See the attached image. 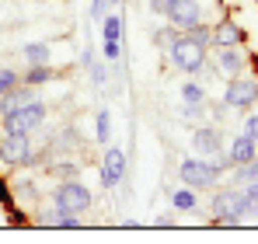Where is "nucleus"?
Instances as JSON below:
<instances>
[{"label":"nucleus","instance_id":"nucleus-1","mask_svg":"<svg viewBox=\"0 0 258 244\" xmlns=\"http://www.w3.org/2000/svg\"><path fill=\"white\" fill-rule=\"evenodd\" d=\"M234 164L227 154H216V157H188V161L178 164V178H181V185H188V189H210L216 185V178L223 174V171H230Z\"/></svg>","mask_w":258,"mask_h":244},{"label":"nucleus","instance_id":"nucleus-2","mask_svg":"<svg viewBox=\"0 0 258 244\" xmlns=\"http://www.w3.org/2000/svg\"><path fill=\"white\" fill-rule=\"evenodd\" d=\"M168 59H171L181 74H199L206 67V45L196 42L188 32H178V39L168 45Z\"/></svg>","mask_w":258,"mask_h":244},{"label":"nucleus","instance_id":"nucleus-3","mask_svg":"<svg viewBox=\"0 0 258 244\" xmlns=\"http://www.w3.org/2000/svg\"><path fill=\"white\" fill-rule=\"evenodd\" d=\"M210 209H213L216 223H237V220H244L251 213V206L244 199V189H223V192H216Z\"/></svg>","mask_w":258,"mask_h":244},{"label":"nucleus","instance_id":"nucleus-4","mask_svg":"<svg viewBox=\"0 0 258 244\" xmlns=\"http://www.w3.org/2000/svg\"><path fill=\"white\" fill-rule=\"evenodd\" d=\"M42 122H45V105L35 98V101H28L25 108H18V112H11V115H4L0 126H4V133H21V136H28V133H35Z\"/></svg>","mask_w":258,"mask_h":244},{"label":"nucleus","instance_id":"nucleus-5","mask_svg":"<svg viewBox=\"0 0 258 244\" xmlns=\"http://www.w3.org/2000/svg\"><path fill=\"white\" fill-rule=\"evenodd\" d=\"M52 206H63V209H74V213H84L94 206V196H91V189L81 185L77 178H67V181H59L56 189H52Z\"/></svg>","mask_w":258,"mask_h":244},{"label":"nucleus","instance_id":"nucleus-6","mask_svg":"<svg viewBox=\"0 0 258 244\" xmlns=\"http://www.w3.org/2000/svg\"><path fill=\"white\" fill-rule=\"evenodd\" d=\"M255 101H258V81L255 77L234 74V77L227 81V91H223V105H227V108H248V105H255Z\"/></svg>","mask_w":258,"mask_h":244},{"label":"nucleus","instance_id":"nucleus-7","mask_svg":"<svg viewBox=\"0 0 258 244\" xmlns=\"http://www.w3.org/2000/svg\"><path fill=\"white\" fill-rule=\"evenodd\" d=\"M28 161H32V143H28V136H21V133H4V136H0V164L25 167Z\"/></svg>","mask_w":258,"mask_h":244},{"label":"nucleus","instance_id":"nucleus-8","mask_svg":"<svg viewBox=\"0 0 258 244\" xmlns=\"http://www.w3.org/2000/svg\"><path fill=\"white\" fill-rule=\"evenodd\" d=\"M168 21H171L178 32H188L192 25H199V21H203V7H199V0H171V7H168Z\"/></svg>","mask_w":258,"mask_h":244},{"label":"nucleus","instance_id":"nucleus-9","mask_svg":"<svg viewBox=\"0 0 258 244\" xmlns=\"http://www.w3.org/2000/svg\"><path fill=\"white\" fill-rule=\"evenodd\" d=\"M122 178H126V150L112 147V150L105 154V161H101V185H105V189H115Z\"/></svg>","mask_w":258,"mask_h":244},{"label":"nucleus","instance_id":"nucleus-10","mask_svg":"<svg viewBox=\"0 0 258 244\" xmlns=\"http://www.w3.org/2000/svg\"><path fill=\"white\" fill-rule=\"evenodd\" d=\"M28 101H35V87L25 81H18L11 91H4L0 94V119L4 115H11V112H18V108H25Z\"/></svg>","mask_w":258,"mask_h":244},{"label":"nucleus","instance_id":"nucleus-11","mask_svg":"<svg viewBox=\"0 0 258 244\" xmlns=\"http://www.w3.org/2000/svg\"><path fill=\"white\" fill-rule=\"evenodd\" d=\"M192 147H196L199 157H216V154L223 150V136H220L216 126H199V129L192 133Z\"/></svg>","mask_w":258,"mask_h":244},{"label":"nucleus","instance_id":"nucleus-12","mask_svg":"<svg viewBox=\"0 0 258 244\" xmlns=\"http://www.w3.org/2000/svg\"><path fill=\"white\" fill-rule=\"evenodd\" d=\"M39 227H81L77 213L74 209H63V206H52V209H39L35 213Z\"/></svg>","mask_w":258,"mask_h":244},{"label":"nucleus","instance_id":"nucleus-13","mask_svg":"<svg viewBox=\"0 0 258 244\" xmlns=\"http://www.w3.org/2000/svg\"><path fill=\"white\" fill-rule=\"evenodd\" d=\"M227 157H230V164H248L251 157H258V140H251L248 133L234 136V143L227 147Z\"/></svg>","mask_w":258,"mask_h":244},{"label":"nucleus","instance_id":"nucleus-14","mask_svg":"<svg viewBox=\"0 0 258 244\" xmlns=\"http://www.w3.org/2000/svg\"><path fill=\"white\" fill-rule=\"evenodd\" d=\"M241 39H244V32H241L234 21H220L213 28V45H220V49H223V45H237Z\"/></svg>","mask_w":258,"mask_h":244},{"label":"nucleus","instance_id":"nucleus-15","mask_svg":"<svg viewBox=\"0 0 258 244\" xmlns=\"http://www.w3.org/2000/svg\"><path fill=\"white\" fill-rule=\"evenodd\" d=\"M216 56H220V67H223L230 77H234V74H241V67H244V56L237 52V45H223Z\"/></svg>","mask_w":258,"mask_h":244},{"label":"nucleus","instance_id":"nucleus-16","mask_svg":"<svg viewBox=\"0 0 258 244\" xmlns=\"http://www.w3.org/2000/svg\"><path fill=\"white\" fill-rule=\"evenodd\" d=\"M94 140L98 143H108L112 140V112L108 108H98L94 112Z\"/></svg>","mask_w":258,"mask_h":244},{"label":"nucleus","instance_id":"nucleus-17","mask_svg":"<svg viewBox=\"0 0 258 244\" xmlns=\"http://www.w3.org/2000/svg\"><path fill=\"white\" fill-rule=\"evenodd\" d=\"M21 81L32 84V87H39V84L52 81V67H49V63H28V74H25Z\"/></svg>","mask_w":258,"mask_h":244},{"label":"nucleus","instance_id":"nucleus-18","mask_svg":"<svg viewBox=\"0 0 258 244\" xmlns=\"http://www.w3.org/2000/svg\"><path fill=\"white\" fill-rule=\"evenodd\" d=\"M25 63H49V42H28L21 49Z\"/></svg>","mask_w":258,"mask_h":244},{"label":"nucleus","instance_id":"nucleus-19","mask_svg":"<svg viewBox=\"0 0 258 244\" xmlns=\"http://www.w3.org/2000/svg\"><path fill=\"white\" fill-rule=\"evenodd\" d=\"M101 35H105V42H122V18L119 14H108L101 21Z\"/></svg>","mask_w":258,"mask_h":244},{"label":"nucleus","instance_id":"nucleus-20","mask_svg":"<svg viewBox=\"0 0 258 244\" xmlns=\"http://www.w3.org/2000/svg\"><path fill=\"white\" fill-rule=\"evenodd\" d=\"M234 181H237V185L258 181V157H251L248 164H237V167H234Z\"/></svg>","mask_w":258,"mask_h":244},{"label":"nucleus","instance_id":"nucleus-21","mask_svg":"<svg viewBox=\"0 0 258 244\" xmlns=\"http://www.w3.org/2000/svg\"><path fill=\"white\" fill-rule=\"evenodd\" d=\"M181 98L192 101V105H206V87L196 84V81H185V84H181Z\"/></svg>","mask_w":258,"mask_h":244},{"label":"nucleus","instance_id":"nucleus-22","mask_svg":"<svg viewBox=\"0 0 258 244\" xmlns=\"http://www.w3.org/2000/svg\"><path fill=\"white\" fill-rule=\"evenodd\" d=\"M171 206L174 209H196V192H192V189H188V185H185V189H178V192H171Z\"/></svg>","mask_w":258,"mask_h":244},{"label":"nucleus","instance_id":"nucleus-23","mask_svg":"<svg viewBox=\"0 0 258 244\" xmlns=\"http://www.w3.org/2000/svg\"><path fill=\"white\" fill-rule=\"evenodd\" d=\"M91 84L94 87H105V81H108V70H105V63H98V59H91Z\"/></svg>","mask_w":258,"mask_h":244},{"label":"nucleus","instance_id":"nucleus-24","mask_svg":"<svg viewBox=\"0 0 258 244\" xmlns=\"http://www.w3.org/2000/svg\"><path fill=\"white\" fill-rule=\"evenodd\" d=\"M52 174H56L59 181H67V178H77V164H74V161H59V164H52Z\"/></svg>","mask_w":258,"mask_h":244},{"label":"nucleus","instance_id":"nucleus-25","mask_svg":"<svg viewBox=\"0 0 258 244\" xmlns=\"http://www.w3.org/2000/svg\"><path fill=\"white\" fill-rule=\"evenodd\" d=\"M188 35H192L196 42H203V45H213V28H206L203 21H199V25H192V28H188Z\"/></svg>","mask_w":258,"mask_h":244},{"label":"nucleus","instance_id":"nucleus-26","mask_svg":"<svg viewBox=\"0 0 258 244\" xmlns=\"http://www.w3.org/2000/svg\"><path fill=\"white\" fill-rule=\"evenodd\" d=\"M18 81H21V77H18V70H14V67H0V94H4V91H11Z\"/></svg>","mask_w":258,"mask_h":244},{"label":"nucleus","instance_id":"nucleus-27","mask_svg":"<svg viewBox=\"0 0 258 244\" xmlns=\"http://www.w3.org/2000/svg\"><path fill=\"white\" fill-rule=\"evenodd\" d=\"M174 39H178V28H174V25H168V28H161V32L154 35V42H157V45H161L164 52H168V45H171Z\"/></svg>","mask_w":258,"mask_h":244},{"label":"nucleus","instance_id":"nucleus-28","mask_svg":"<svg viewBox=\"0 0 258 244\" xmlns=\"http://www.w3.org/2000/svg\"><path fill=\"white\" fill-rule=\"evenodd\" d=\"M105 11H108V0H91V4H87V18H91V21H98Z\"/></svg>","mask_w":258,"mask_h":244},{"label":"nucleus","instance_id":"nucleus-29","mask_svg":"<svg viewBox=\"0 0 258 244\" xmlns=\"http://www.w3.org/2000/svg\"><path fill=\"white\" fill-rule=\"evenodd\" d=\"M244 199L251 206V213H258V181H248V185H244Z\"/></svg>","mask_w":258,"mask_h":244},{"label":"nucleus","instance_id":"nucleus-30","mask_svg":"<svg viewBox=\"0 0 258 244\" xmlns=\"http://www.w3.org/2000/svg\"><path fill=\"white\" fill-rule=\"evenodd\" d=\"M203 115V105H192V101H185V108H181V119L185 122H196Z\"/></svg>","mask_w":258,"mask_h":244},{"label":"nucleus","instance_id":"nucleus-31","mask_svg":"<svg viewBox=\"0 0 258 244\" xmlns=\"http://www.w3.org/2000/svg\"><path fill=\"white\" fill-rule=\"evenodd\" d=\"M101 52H105V59H112V63H115V59L122 56V42H105V49H101Z\"/></svg>","mask_w":258,"mask_h":244},{"label":"nucleus","instance_id":"nucleus-32","mask_svg":"<svg viewBox=\"0 0 258 244\" xmlns=\"http://www.w3.org/2000/svg\"><path fill=\"white\" fill-rule=\"evenodd\" d=\"M147 4H150V11H154V14L168 18V7H171V0H147Z\"/></svg>","mask_w":258,"mask_h":244},{"label":"nucleus","instance_id":"nucleus-33","mask_svg":"<svg viewBox=\"0 0 258 244\" xmlns=\"http://www.w3.org/2000/svg\"><path fill=\"white\" fill-rule=\"evenodd\" d=\"M244 133H248L251 140H258V112H255V115H248V122H244Z\"/></svg>","mask_w":258,"mask_h":244},{"label":"nucleus","instance_id":"nucleus-34","mask_svg":"<svg viewBox=\"0 0 258 244\" xmlns=\"http://www.w3.org/2000/svg\"><path fill=\"white\" fill-rule=\"evenodd\" d=\"M115 4H122V0H108V7H115Z\"/></svg>","mask_w":258,"mask_h":244}]
</instances>
